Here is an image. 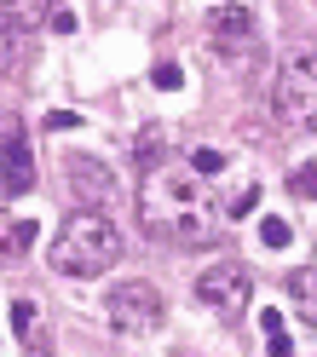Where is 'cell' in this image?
Listing matches in <instances>:
<instances>
[{
	"mask_svg": "<svg viewBox=\"0 0 317 357\" xmlns=\"http://www.w3.org/2000/svg\"><path fill=\"white\" fill-rule=\"evenodd\" d=\"M219 202H208L191 167H156L139 185V225L168 248H202L219 236Z\"/></svg>",
	"mask_w": 317,
	"mask_h": 357,
	"instance_id": "cell-1",
	"label": "cell"
},
{
	"mask_svg": "<svg viewBox=\"0 0 317 357\" xmlns=\"http://www.w3.org/2000/svg\"><path fill=\"white\" fill-rule=\"evenodd\" d=\"M121 259V231L98 208H75L52 236V271L58 277H104Z\"/></svg>",
	"mask_w": 317,
	"mask_h": 357,
	"instance_id": "cell-2",
	"label": "cell"
},
{
	"mask_svg": "<svg viewBox=\"0 0 317 357\" xmlns=\"http://www.w3.org/2000/svg\"><path fill=\"white\" fill-rule=\"evenodd\" d=\"M271 109L288 132H317V35H294L277 63Z\"/></svg>",
	"mask_w": 317,
	"mask_h": 357,
	"instance_id": "cell-3",
	"label": "cell"
},
{
	"mask_svg": "<svg viewBox=\"0 0 317 357\" xmlns=\"http://www.w3.org/2000/svg\"><path fill=\"white\" fill-rule=\"evenodd\" d=\"M104 317H110L116 334H156V328L168 323V300H162V288H156V282L127 277V282H116L104 294Z\"/></svg>",
	"mask_w": 317,
	"mask_h": 357,
	"instance_id": "cell-4",
	"label": "cell"
},
{
	"mask_svg": "<svg viewBox=\"0 0 317 357\" xmlns=\"http://www.w3.org/2000/svg\"><path fill=\"white\" fill-rule=\"evenodd\" d=\"M248 300H254V277H248V265H242V259H214L208 271L196 277V305L219 311V317L242 311Z\"/></svg>",
	"mask_w": 317,
	"mask_h": 357,
	"instance_id": "cell-5",
	"label": "cell"
},
{
	"mask_svg": "<svg viewBox=\"0 0 317 357\" xmlns=\"http://www.w3.org/2000/svg\"><path fill=\"white\" fill-rule=\"evenodd\" d=\"M64 178H70V190L81 196V208H110L116 202V173H110L98 155H64Z\"/></svg>",
	"mask_w": 317,
	"mask_h": 357,
	"instance_id": "cell-6",
	"label": "cell"
},
{
	"mask_svg": "<svg viewBox=\"0 0 317 357\" xmlns=\"http://www.w3.org/2000/svg\"><path fill=\"white\" fill-rule=\"evenodd\" d=\"M0 185H6L12 202L35 190V155H29L24 127H6V132H0Z\"/></svg>",
	"mask_w": 317,
	"mask_h": 357,
	"instance_id": "cell-7",
	"label": "cell"
},
{
	"mask_svg": "<svg viewBox=\"0 0 317 357\" xmlns=\"http://www.w3.org/2000/svg\"><path fill=\"white\" fill-rule=\"evenodd\" d=\"M208 35H214V47L225 58L254 52V12H248V6H214L208 12Z\"/></svg>",
	"mask_w": 317,
	"mask_h": 357,
	"instance_id": "cell-8",
	"label": "cell"
},
{
	"mask_svg": "<svg viewBox=\"0 0 317 357\" xmlns=\"http://www.w3.org/2000/svg\"><path fill=\"white\" fill-rule=\"evenodd\" d=\"M35 236H40V225H35V219L0 213V259H24V254L35 248Z\"/></svg>",
	"mask_w": 317,
	"mask_h": 357,
	"instance_id": "cell-9",
	"label": "cell"
},
{
	"mask_svg": "<svg viewBox=\"0 0 317 357\" xmlns=\"http://www.w3.org/2000/svg\"><path fill=\"white\" fill-rule=\"evenodd\" d=\"M288 300L300 311V323L317 328V265H300V271H288Z\"/></svg>",
	"mask_w": 317,
	"mask_h": 357,
	"instance_id": "cell-10",
	"label": "cell"
},
{
	"mask_svg": "<svg viewBox=\"0 0 317 357\" xmlns=\"http://www.w3.org/2000/svg\"><path fill=\"white\" fill-rule=\"evenodd\" d=\"M24 52H29V40H24V17L0 12V81L17 70V58H24Z\"/></svg>",
	"mask_w": 317,
	"mask_h": 357,
	"instance_id": "cell-11",
	"label": "cell"
},
{
	"mask_svg": "<svg viewBox=\"0 0 317 357\" xmlns=\"http://www.w3.org/2000/svg\"><path fill=\"white\" fill-rule=\"evenodd\" d=\"M162 150H168V132L162 127H139V139H133V155H139V167L145 173H156V167H162Z\"/></svg>",
	"mask_w": 317,
	"mask_h": 357,
	"instance_id": "cell-12",
	"label": "cell"
},
{
	"mask_svg": "<svg viewBox=\"0 0 317 357\" xmlns=\"http://www.w3.org/2000/svg\"><path fill=\"white\" fill-rule=\"evenodd\" d=\"M260 242H265V248H288V242H294V225H288L283 213H265V219H260Z\"/></svg>",
	"mask_w": 317,
	"mask_h": 357,
	"instance_id": "cell-13",
	"label": "cell"
},
{
	"mask_svg": "<svg viewBox=\"0 0 317 357\" xmlns=\"http://www.w3.org/2000/svg\"><path fill=\"white\" fill-rule=\"evenodd\" d=\"M191 173H196V178H214V173H225V150H214V144H196V150H191Z\"/></svg>",
	"mask_w": 317,
	"mask_h": 357,
	"instance_id": "cell-14",
	"label": "cell"
},
{
	"mask_svg": "<svg viewBox=\"0 0 317 357\" xmlns=\"http://www.w3.org/2000/svg\"><path fill=\"white\" fill-rule=\"evenodd\" d=\"M248 208H260V185H242L231 202H225V219H248Z\"/></svg>",
	"mask_w": 317,
	"mask_h": 357,
	"instance_id": "cell-15",
	"label": "cell"
},
{
	"mask_svg": "<svg viewBox=\"0 0 317 357\" xmlns=\"http://www.w3.org/2000/svg\"><path fill=\"white\" fill-rule=\"evenodd\" d=\"M150 81L162 86V93H179V86H185V70H179V63L168 58V63H156V70H150Z\"/></svg>",
	"mask_w": 317,
	"mask_h": 357,
	"instance_id": "cell-16",
	"label": "cell"
},
{
	"mask_svg": "<svg viewBox=\"0 0 317 357\" xmlns=\"http://www.w3.org/2000/svg\"><path fill=\"white\" fill-rule=\"evenodd\" d=\"M288 190H294V196H317V162L294 167V173H288Z\"/></svg>",
	"mask_w": 317,
	"mask_h": 357,
	"instance_id": "cell-17",
	"label": "cell"
},
{
	"mask_svg": "<svg viewBox=\"0 0 317 357\" xmlns=\"http://www.w3.org/2000/svg\"><path fill=\"white\" fill-rule=\"evenodd\" d=\"M47 29H52V35H75L81 24H75V12H70V6H58V12L47 17Z\"/></svg>",
	"mask_w": 317,
	"mask_h": 357,
	"instance_id": "cell-18",
	"label": "cell"
},
{
	"mask_svg": "<svg viewBox=\"0 0 317 357\" xmlns=\"http://www.w3.org/2000/svg\"><path fill=\"white\" fill-rule=\"evenodd\" d=\"M70 127H81L75 109H52V116H47V132H70Z\"/></svg>",
	"mask_w": 317,
	"mask_h": 357,
	"instance_id": "cell-19",
	"label": "cell"
},
{
	"mask_svg": "<svg viewBox=\"0 0 317 357\" xmlns=\"http://www.w3.org/2000/svg\"><path fill=\"white\" fill-rule=\"evenodd\" d=\"M265 357H294V340H288V328H283V334H265Z\"/></svg>",
	"mask_w": 317,
	"mask_h": 357,
	"instance_id": "cell-20",
	"label": "cell"
},
{
	"mask_svg": "<svg viewBox=\"0 0 317 357\" xmlns=\"http://www.w3.org/2000/svg\"><path fill=\"white\" fill-rule=\"evenodd\" d=\"M29 323H35V305H29V300H12V328H17V334H24Z\"/></svg>",
	"mask_w": 317,
	"mask_h": 357,
	"instance_id": "cell-21",
	"label": "cell"
},
{
	"mask_svg": "<svg viewBox=\"0 0 317 357\" xmlns=\"http://www.w3.org/2000/svg\"><path fill=\"white\" fill-rule=\"evenodd\" d=\"M260 328L265 334H283V311L277 305H260Z\"/></svg>",
	"mask_w": 317,
	"mask_h": 357,
	"instance_id": "cell-22",
	"label": "cell"
}]
</instances>
